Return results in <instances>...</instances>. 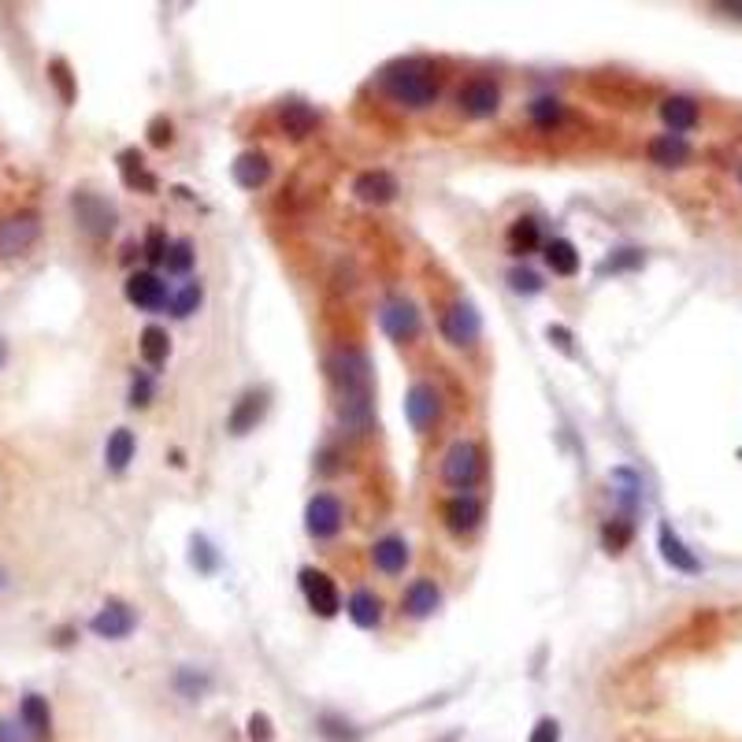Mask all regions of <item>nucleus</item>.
<instances>
[{"label": "nucleus", "instance_id": "obj_39", "mask_svg": "<svg viewBox=\"0 0 742 742\" xmlns=\"http://www.w3.org/2000/svg\"><path fill=\"white\" fill-rule=\"evenodd\" d=\"M528 742H561V725H557V720H550V717H542L539 725H534Z\"/></svg>", "mask_w": 742, "mask_h": 742}, {"label": "nucleus", "instance_id": "obj_28", "mask_svg": "<svg viewBox=\"0 0 742 742\" xmlns=\"http://www.w3.org/2000/svg\"><path fill=\"white\" fill-rule=\"evenodd\" d=\"M138 350H142L145 364H153V368H160V364L172 356V338H167L164 327H145L142 331V342H138Z\"/></svg>", "mask_w": 742, "mask_h": 742}, {"label": "nucleus", "instance_id": "obj_8", "mask_svg": "<svg viewBox=\"0 0 742 742\" xmlns=\"http://www.w3.org/2000/svg\"><path fill=\"white\" fill-rule=\"evenodd\" d=\"M457 105L468 119H486L502 108V90H497L494 79H483V74H479V79H468L464 86H460Z\"/></svg>", "mask_w": 742, "mask_h": 742}, {"label": "nucleus", "instance_id": "obj_6", "mask_svg": "<svg viewBox=\"0 0 742 742\" xmlns=\"http://www.w3.org/2000/svg\"><path fill=\"white\" fill-rule=\"evenodd\" d=\"M37 238H42L37 212H12L0 220V257H23Z\"/></svg>", "mask_w": 742, "mask_h": 742}, {"label": "nucleus", "instance_id": "obj_3", "mask_svg": "<svg viewBox=\"0 0 742 742\" xmlns=\"http://www.w3.org/2000/svg\"><path fill=\"white\" fill-rule=\"evenodd\" d=\"M438 327H443V338L454 350H472L479 334H483V316H479L472 301H454V305H446Z\"/></svg>", "mask_w": 742, "mask_h": 742}, {"label": "nucleus", "instance_id": "obj_17", "mask_svg": "<svg viewBox=\"0 0 742 742\" xmlns=\"http://www.w3.org/2000/svg\"><path fill=\"white\" fill-rule=\"evenodd\" d=\"M19 720H23V728L31 731L37 742L52 739V712H49V702H45L42 694H26L23 706H19Z\"/></svg>", "mask_w": 742, "mask_h": 742}, {"label": "nucleus", "instance_id": "obj_44", "mask_svg": "<svg viewBox=\"0 0 742 742\" xmlns=\"http://www.w3.org/2000/svg\"><path fill=\"white\" fill-rule=\"evenodd\" d=\"M4 361H8V345L0 342V364H4Z\"/></svg>", "mask_w": 742, "mask_h": 742}, {"label": "nucleus", "instance_id": "obj_20", "mask_svg": "<svg viewBox=\"0 0 742 742\" xmlns=\"http://www.w3.org/2000/svg\"><path fill=\"white\" fill-rule=\"evenodd\" d=\"M650 160L657 167H683L691 160V142L683 134H657L650 142Z\"/></svg>", "mask_w": 742, "mask_h": 742}, {"label": "nucleus", "instance_id": "obj_5", "mask_svg": "<svg viewBox=\"0 0 742 742\" xmlns=\"http://www.w3.org/2000/svg\"><path fill=\"white\" fill-rule=\"evenodd\" d=\"M71 209H74L79 227L86 231L90 238H108V234L116 231V209H111V204L101 193L79 190L71 197Z\"/></svg>", "mask_w": 742, "mask_h": 742}, {"label": "nucleus", "instance_id": "obj_7", "mask_svg": "<svg viewBox=\"0 0 742 742\" xmlns=\"http://www.w3.org/2000/svg\"><path fill=\"white\" fill-rule=\"evenodd\" d=\"M405 416L416 435L435 431L438 420H443V393L431 387V382H412L405 393Z\"/></svg>", "mask_w": 742, "mask_h": 742}, {"label": "nucleus", "instance_id": "obj_35", "mask_svg": "<svg viewBox=\"0 0 742 742\" xmlns=\"http://www.w3.org/2000/svg\"><path fill=\"white\" fill-rule=\"evenodd\" d=\"M167 249H172V242H167V234L160 227H153L145 234V260H149V264H164Z\"/></svg>", "mask_w": 742, "mask_h": 742}, {"label": "nucleus", "instance_id": "obj_27", "mask_svg": "<svg viewBox=\"0 0 742 742\" xmlns=\"http://www.w3.org/2000/svg\"><path fill=\"white\" fill-rule=\"evenodd\" d=\"M134 435H130L127 427H119V431H111L108 435V446H105V460H108V468L111 472H127V464L134 460Z\"/></svg>", "mask_w": 742, "mask_h": 742}, {"label": "nucleus", "instance_id": "obj_43", "mask_svg": "<svg viewBox=\"0 0 742 742\" xmlns=\"http://www.w3.org/2000/svg\"><path fill=\"white\" fill-rule=\"evenodd\" d=\"M717 12H728V15L742 19V0H728V4H717Z\"/></svg>", "mask_w": 742, "mask_h": 742}, {"label": "nucleus", "instance_id": "obj_1", "mask_svg": "<svg viewBox=\"0 0 742 742\" xmlns=\"http://www.w3.org/2000/svg\"><path fill=\"white\" fill-rule=\"evenodd\" d=\"M327 372L334 382L338 416L353 435L372 427V364L361 350H338L327 356Z\"/></svg>", "mask_w": 742, "mask_h": 742}, {"label": "nucleus", "instance_id": "obj_29", "mask_svg": "<svg viewBox=\"0 0 742 742\" xmlns=\"http://www.w3.org/2000/svg\"><path fill=\"white\" fill-rule=\"evenodd\" d=\"M539 246H542V231L534 220H516L509 227V249L516 257H528V252H534Z\"/></svg>", "mask_w": 742, "mask_h": 742}, {"label": "nucleus", "instance_id": "obj_31", "mask_svg": "<svg viewBox=\"0 0 742 742\" xmlns=\"http://www.w3.org/2000/svg\"><path fill=\"white\" fill-rule=\"evenodd\" d=\"M119 167H123V182L127 186H142V190H153V175L142 167V156L134 153V149H127V153H119Z\"/></svg>", "mask_w": 742, "mask_h": 742}, {"label": "nucleus", "instance_id": "obj_34", "mask_svg": "<svg viewBox=\"0 0 742 742\" xmlns=\"http://www.w3.org/2000/svg\"><path fill=\"white\" fill-rule=\"evenodd\" d=\"M601 542H605L609 553H620V550L627 546V542H632V528H627L624 520L605 523V528H601Z\"/></svg>", "mask_w": 742, "mask_h": 742}, {"label": "nucleus", "instance_id": "obj_2", "mask_svg": "<svg viewBox=\"0 0 742 742\" xmlns=\"http://www.w3.org/2000/svg\"><path fill=\"white\" fill-rule=\"evenodd\" d=\"M379 90L401 108H431L443 93V74L427 56H401L379 71Z\"/></svg>", "mask_w": 742, "mask_h": 742}, {"label": "nucleus", "instance_id": "obj_9", "mask_svg": "<svg viewBox=\"0 0 742 742\" xmlns=\"http://www.w3.org/2000/svg\"><path fill=\"white\" fill-rule=\"evenodd\" d=\"M379 323H382V331L393 338V342H412V338L420 334V313H416V305H412L409 297H401V294H393V297L382 301Z\"/></svg>", "mask_w": 742, "mask_h": 742}, {"label": "nucleus", "instance_id": "obj_32", "mask_svg": "<svg viewBox=\"0 0 742 742\" xmlns=\"http://www.w3.org/2000/svg\"><path fill=\"white\" fill-rule=\"evenodd\" d=\"M201 297H204L201 283H186L182 290H178V294H172V301H167V305H172V313L178 319H186V316H193L197 308H201Z\"/></svg>", "mask_w": 742, "mask_h": 742}, {"label": "nucleus", "instance_id": "obj_14", "mask_svg": "<svg viewBox=\"0 0 742 742\" xmlns=\"http://www.w3.org/2000/svg\"><path fill=\"white\" fill-rule=\"evenodd\" d=\"M409 542L401 534H387L372 546V565L382 572V576H401L409 568Z\"/></svg>", "mask_w": 742, "mask_h": 742}, {"label": "nucleus", "instance_id": "obj_18", "mask_svg": "<svg viewBox=\"0 0 742 742\" xmlns=\"http://www.w3.org/2000/svg\"><path fill=\"white\" fill-rule=\"evenodd\" d=\"M353 193L368 204H387L398 197V178H393L390 172H364L353 182Z\"/></svg>", "mask_w": 742, "mask_h": 742}, {"label": "nucleus", "instance_id": "obj_16", "mask_svg": "<svg viewBox=\"0 0 742 742\" xmlns=\"http://www.w3.org/2000/svg\"><path fill=\"white\" fill-rule=\"evenodd\" d=\"M234 182L242 186V190H260V186L271 178V160L264 153H257V149H249V153H242L234 160Z\"/></svg>", "mask_w": 742, "mask_h": 742}, {"label": "nucleus", "instance_id": "obj_12", "mask_svg": "<svg viewBox=\"0 0 742 742\" xmlns=\"http://www.w3.org/2000/svg\"><path fill=\"white\" fill-rule=\"evenodd\" d=\"M127 301L134 308H142V313H160V308L172 301V294L160 283L156 271H138V275L127 279Z\"/></svg>", "mask_w": 742, "mask_h": 742}, {"label": "nucleus", "instance_id": "obj_33", "mask_svg": "<svg viewBox=\"0 0 742 742\" xmlns=\"http://www.w3.org/2000/svg\"><path fill=\"white\" fill-rule=\"evenodd\" d=\"M164 268L172 271V275H186V271L193 268V246H190V242H172Z\"/></svg>", "mask_w": 742, "mask_h": 742}, {"label": "nucleus", "instance_id": "obj_19", "mask_svg": "<svg viewBox=\"0 0 742 742\" xmlns=\"http://www.w3.org/2000/svg\"><path fill=\"white\" fill-rule=\"evenodd\" d=\"M443 605V590H438L435 579H416L409 590H405V613L412 620H427L435 616V609Z\"/></svg>", "mask_w": 742, "mask_h": 742}, {"label": "nucleus", "instance_id": "obj_10", "mask_svg": "<svg viewBox=\"0 0 742 742\" xmlns=\"http://www.w3.org/2000/svg\"><path fill=\"white\" fill-rule=\"evenodd\" d=\"M301 590H305L308 605H313L316 616L331 620L338 609H342V598H338V587L334 579L327 576V572H316V568H305L301 572Z\"/></svg>", "mask_w": 742, "mask_h": 742}, {"label": "nucleus", "instance_id": "obj_11", "mask_svg": "<svg viewBox=\"0 0 742 742\" xmlns=\"http://www.w3.org/2000/svg\"><path fill=\"white\" fill-rule=\"evenodd\" d=\"M342 528V502L334 494H316L305 509V531L313 539H334Z\"/></svg>", "mask_w": 742, "mask_h": 742}, {"label": "nucleus", "instance_id": "obj_22", "mask_svg": "<svg viewBox=\"0 0 742 742\" xmlns=\"http://www.w3.org/2000/svg\"><path fill=\"white\" fill-rule=\"evenodd\" d=\"M279 123H283L290 138H308L319 127V116H316V108L305 105V101H286V105L279 108Z\"/></svg>", "mask_w": 742, "mask_h": 742}, {"label": "nucleus", "instance_id": "obj_40", "mask_svg": "<svg viewBox=\"0 0 742 742\" xmlns=\"http://www.w3.org/2000/svg\"><path fill=\"white\" fill-rule=\"evenodd\" d=\"M149 398H153V382H149V375H138L134 387H130V405H149Z\"/></svg>", "mask_w": 742, "mask_h": 742}, {"label": "nucleus", "instance_id": "obj_26", "mask_svg": "<svg viewBox=\"0 0 742 742\" xmlns=\"http://www.w3.org/2000/svg\"><path fill=\"white\" fill-rule=\"evenodd\" d=\"M661 557L669 561L675 572H698L702 568L698 557H694V553L675 539V531L669 528V523H661Z\"/></svg>", "mask_w": 742, "mask_h": 742}, {"label": "nucleus", "instance_id": "obj_30", "mask_svg": "<svg viewBox=\"0 0 742 742\" xmlns=\"http://www.w3.org/2000/svg\"><path fill=\"white\" fill-rule=\"evenodd\" d=\"M528 116L542 130H553V127L561 123V119H565V105H561L557 97H539V101H531V105H528Z\"/></svg>", "mask_w": 742, "mask_h": 742}, {"label": "nucleus", "instance_id": "obj_21", "mask_svg": "<svg viewBox=\"0 0 742 742\" xmlns=\"http://www.w3.org/2000/svg\"><path fill=\"white\" fill-rule=\"evenodd\" d=\"M661 119L672 134H683V130L698 127V101L691 97H664L661 101Z\"/></svg>", "mask_w": 742, "mask_h": 742}, {"label": "nucleus", "instance_id": "obj_38", "mask_svg": "<svg viewBox=\"0 0 742 742\" xmlns=\"http://www.w3.org/2000/svg\"><path fill=\"white\" fill-rule=\"evenodd\" d=\"M249 742H275V731H271V720L268 712H252L249 717V728H246Z\"/></svg>", "mask_w": 742, "mask_h": 742}, {"label": "nucleus", "instance_id": "obj_37", "mask_svg": "<svg viewBox=\"0 0 742 742\" xmlns=\"http://www.w3.org/2000/svg\"><path fill=\"white\" fill-rule=\"evenodd\" d=\"M509 286L516 290V294H539V290H542L539 275H534V271H528V268L509 271Z\"/></svg>", "mask_w": 742, "mask_h": 742}, {"label": "nucleus", "instance_id": "obj_25", "mask_svg": "<svg viewBox=\"0 0 742 742\" xmlns=\"http://www.w3.org/2000/svg\"><path fill=\"white\" fill-rule=\"evenodd\" d=\"M546 264L553 275L572 279L579 271V252L568 238H553V242H546Z\"/></svg>", "mask_w": 742, "mask_h": 742}, {"label": "nucleus", "instance_id": "obj_36", "mask_svg": "<svg viewBox=\"0 0 742 742\" xmlns=\"http://www.w3.org/2000/svg\"><path fill=\"white\" fill-rule=\"evenodd\" d=\"M0 742H37L19 717H0Z\"/></svg>", "mask_w": 742, "mask_h": 742}, {"label": "nucleus", "instance_id": "obj_41", "mask_svg": "<svg viewBox=\"0 0 742 742\" xmlns=\"http://www.w3.org/2000/svg\"><path fill=\"white\" fill-rule=\"evenodd\" d=\"M149 138H153V145H167V142H172V123H167V119H153Z\"/></svg>", "mask_w": 742, "mask_h": 742}, {"label": "nucleus", "instance_id": "obj_24", "mask_svg": "<svg viewBox=\"0 0 742 742\" xmlns=\"http://www.w3.org/2000/svg\"><path fill=\"white\" fill-rule=\"evenodd\" d=\"M345 613H350L356 627L372 632V627H379V620H382V601H379V594H372V590H353Z\"/></svg>", "mask_w": 742, "mask_h": 742}, {"label": "nucleus", "instance_id": "obj_4", "mask_svg": "<svg viewBox=\"0 0 742 742\" xmlns=\"http://www.w3.org/2000/svg\"><path fill=\"white\" fill-rule=\"evenodd\" d=\"M443 479L454 491L468 494L483 479V454L472 443H454L443 457Z\"/></svg>", "mask_w": 742, "mask_h": 742}, {"label": "nucleus", "instance_id": "obj_13", "mask_svg": "<svg viewBox=\"0 0 742 742\" xmlns=\"http://www.w3.org/2000/svg\"><path fill=\"white\" fill-rule=\"evenodd\" d=\"M443 520L454 534H472L479 528V520H483V505H479V497L472 494H454L443 505Z\"/></svg>", "mask_w": 742, "mask_h": 742}, {"label": "nucleus", "instance_id": "obj_23", "mask_svg": "<svg viewBox=\"0 0 742 742\" xmlns=\"http://www.w3.org/2000/svg\"><path fill=\"white\" fill-rule=\"evenodd\" d=\"M264 405H268L264 393H257V390L246 393V398H242L238 405L231 409V416H227V431H231V435H249V431L257 427V420L264 416Z\"/></svg>", "mask_w": 742, "mask_h": 742}, {"label": "nucleus", "instance_id": "obj_42", "mask_svg": "<svg viewBox=\"0 0 742 742\" xmlns=\"http://www.w3.org/2000/svg\"><path fill=\"white\" fill-rule=\"evenodd\" d=\"M52 79H56V86L63 90V101H71V79H68V68H63L60 60L52 63Z\"/></svg>", "mask_w": 742, "mask_h": 742}, {"label": "nucleus", "instance_id": "obj_45", "mask_svg": "<svg viewBox=\"0 0 742 742\" xmlns=\"http://www.w3.org/2000/svg\"><path fill=\"white\" fill-rule=\"evenodd\" d=\"M4 587H8V572L0 568V590H4Z\"/></svg>", "mask_w": 742, "mask_h": 742}, {"label": "nucleus", "instance_id": "obj_15", "mask_svg": "<svg viewBox=\"0 0 742 742\" xmlns=\"http://www.w3.org/2000/svg\"><path fill=\"white\" fill-rule=\"evenodd\" d=\"M134 624H138V620H134V613H130V605H123V601H108V605L90 620V627L101 638H127L130 632H134Z\"/></svg>", "mask_w": 742, "mask_h": 742}, {"label": "nucleus", "instance_id": "obj_46", "mask_svg": "<svg viewBox=\"0 0 742 742\" xmlns=\"http://www.w3.org/2000/svg\"><path fill=\"white\" fill-rule=\"evenodd\" d=\"M739 186H742V164H739Z\"/></svg>", "mask_w": 742, "mask_h": 742}]
</instances>
